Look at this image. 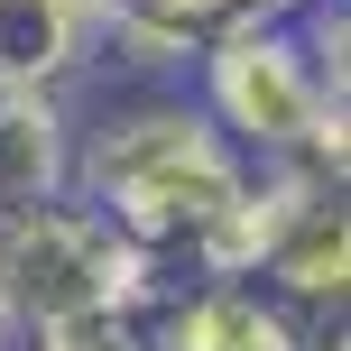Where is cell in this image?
I'll return each mask as SVG.
<instances>
[{
  "label": "cell",
  "mask_w": 351,
  "mask_h": 351,
  "mask_svg": "<svg viewBox=\"0 0 351 351\" xmlns=\"http://www.w3.org/2000/svg\"><path fill=\"white\" fill-rule=\"evenodd\" d=\"M250 185V158L204 121L185 84H111L93 111H74V194L121 241H139L167 278H185Z\"/></svg>",
  "instance_id": "6da1fadb"
},
{
  "label": "cell",
  "mask_w": 351,
  "mask_h": 351,
  "mask_svg": "<svg viewBox=\"0 0 351 351\" xmlns=\"http://www.w3.org/2000/svg\"><path fill=\"white\" fill-rule=\"evenodd\" d=\"M194 102L204 121L241 148L250 167H315L342 185V158H351V102L315 84L296 28L278 19H231L222 37L194 47Z\"/></svg>",
  "instance_id": "7a4b0ae2"
},
{
  "label": "cell",
  "mask_w": 351,
  "mask_h": 351,
  "mask_svg": "<svg viewBox=\"0 0 351 351\" xmlns=\"http://www.w3.org/2000/svg\"><path fill=\"white\" fill-rule=\"evenodd\" d=\"M167 287V268L139 241L102 222L84 194H56L28 222L0 231V305L19 315V333H56V324H139L148 296Z\"/></svg>",
  "instance_id": "3957f363"
},
{
  "label": "cell",
  "mask_w": 351,
  "mask_h": 351,
  "mask_svg": "<svg viewBox=\"0 0 351 351\" xmlns=\"http://www.w3.org/2000/svg\"><path fill=\"white\" fill-rule=\"evenodd\" d=\"M296 324L278 296H259L250 278H167L139 315L148 351H296Z\"/></svg>",
  "instance_id": "277c9868"
},
{
  "label": "cell",
  "mask_w": 351,
  "mask_h": 351,
  "mask_svg": "<svg viewBox=\"0 0 351 351\" xmlns=\"http://www.w3.org/2000/svg\"><path fill=\"white\" fill-rule=\"evenodd\" d=\"M74 194V93H0V231Z\"/></svg>",
  "instance_id": "5b68a950"
},
{
  "label": "cell",
  "mask_w": 351,
  "mask_h": 351,
  "mask_svg": "<svg viewBox=\"0 0 351 351\" xmlns=\"http://www.w3.org/2000/svg\"><path fill=\"white\" fill-rule=\"evenodd\" d=\"M93 84V0H0V93Z\"/></svg>",
  "instance_id": "8992f818"
},
{
  "label": "cell",
  "mask_w": 351,
  "mask_h": 351,
  "mask_svg": "<svg viewBox=\"0 0 351 351\" xmlns=\"http://www.w3.org/2000/svg\"><path fill=\"white\" fill-rule=\"evenodd\" d=\"M93 10H111V19H139V28H158L167 47H185V56L204 47V37H222L231 19H241L231 0H93Z\"/></svg>",
  "instance_id": "52a82bcc"
},
{
  "label": "cell",
  "mask_w": 351,
  "mask_h": 351,
  "mask_svg": "<svg viewBox=\"0 0 351 351\" xmlns=\"http://www.w3.org/2000/svg\"><path fill=\"white\" fill-rule=\"evenodd\" d=\"M19 351H148L139 324H56V333H19Z\"/></svg>",
  "instance_id": "ba28073f"
},
{
  "label": "cell",
  "mask_w": 351,
  "mask_h": 351,
  "mask_svg": "<svg viewBox=\"0 0 351 351\" xmlns=\"http://www.w3.org/2000/svg\"><path fill=\"white\" fill-rule=\"evenodd\" d=\"M296 351H351L342 315H305V324H296Z\"/></svg>",
  "instance_id": "9c48e42d"
},
{
  "label": "cell",
  "mask_w": 351,
  "mask_h": 351,
  "mask_svg": "<svg viewBox=\"0 0 351 351\" xmlns=\"http://www.w3.org/2000/svg\"><path fill=\"white\" fill-rule=\"evenodd\" d=\"M231 10H241V19H278V28H287V19H305L315 0H231Z\"/></svg>",
  "instance_id": "30bf717a"
},
{
  "label": "cell",
  "mask_w": 351,
  "mask_h": 351,
  "mask_svg": "<svg viewBox=\"0 0 351 351\" xmlns=\"http://www.w3.org/2000/svg\"><path fill=\"white\" fill-rule=\"evenodd\" d=\"M0 351H19V315H10V305H0Z\"/></svg>",
  "instance_id": "8fae6325"
}]
</instances>
